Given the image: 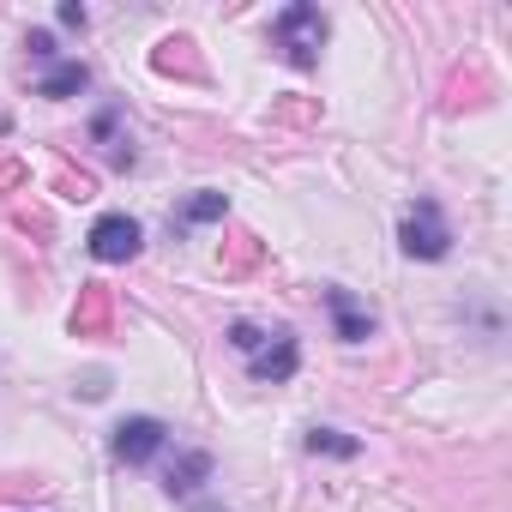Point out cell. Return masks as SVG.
I'll list each match as a JSON object with an SVG mask.
<instances>
[{
  "mask_svg": "<svg viewBox=\"0 0 512 512\" xmlns=\"http://www.w3.org/2000/svg\"><path fill=\"white\" fill-rule=\"evenodd\" d=\"M272 31H278V49H284L296 67H314V61H320V43H326V13H320V7H284Z\"/></svg>",
  "mask_w": 512,
  "mask_h": 512,
  "instance_id": "obj_1",
  "label": "cell"
},
{
  "mask_svg": "<svg viewBox=\"0 0 512 512\" xmlns=\"http://www.w3.org/2000/svg\"><path fill=\"white\" fill-rule=\"evenodd\" d=\"M398 241H404L410 260H446L452 229H446V217H440V205H434V199H416V205H410V217H404V229H398Z\"/></svg>",
  "mask_w": 512,
  "mask_h": 512,
  "instance_id": "obj_2",
  "label": "cell"
},
{
  "mask_svg": "<svg viewBox=\"0 0 512 512\" xmlns=\"http://www.w3.org/2000/svg\"><path fill=\"white\" fill-rule=\"evenodd\" d=\"M163 440H169V428H163L157 416H127V422L115 428V440H109V446H115V458H121V464H151V458L163 452Z\"/></svg>",
  "mask_w": 512,
  "mask_h": 512,
  "instance_id": "obj_3",
  "label": "cell"
},
{
  "mask_svg": "<svg viewBox=\"0 0 512 512\" xmlns=\"http://www.w3.org/2000/svg\"><path fill=\"white\" fill-rule=\"evenodd\" d=\"M91 253H97L103 266L133 260V253H139V223H133V217H121V211L97 217V223H91Z\"/></svg>",
  "mask_w": 512,
  "mask_h": 512,
  "instance_id": "obj_4",
  "label": "cell"
},
{
  "mask_svg": "<svg viewBox=\"0 0 512 512\" xmlns=\"http://www.w3.org/2000/svg\"><path fill=\"white\" fill-rule=\"evenodd\" d=\"M326 308H332V320H338V338H344V344L374 338V314H368L350 290H338V284H332V290H326Z\"/></svg>",
  "mask_w": 512,
  "mask_h": 512,
  "instance_id": "obj_5",
  "label": "cell"
},
{
  "mask_svg": "<svg viewBox=\"0 0 512 512\" xmlns=\"http://www.w3.org/2000/svg\"><path fill=\"white\" fill-rule=\"evenodd\" d=\"M296 338L290 332H278V344L272 350H253V380H290L296 374Z\"/></svg>",
  "mask_w": 512,
  "mask_h": 512,
  "instance_id": "obj_6",
  "label": "cell"
},
{
  "mask_svg": "<svg viewBox=\"0 0 512 512\" xmlns=\"http://www.w3.org/2000/svg\"><path fill=\"white\" fill-rule=\"evenodd\" d=\"M205 476H211V452H181V458L169 464L163 488H169V494H193V488H199Z\"/></svg>",
  "mask_w": 512,
  "mask_h": 512,
  "instance_id": "obj_7",
  "label": "cell"
},
{
  "mask_svg": "<svg viewBox=\"0 0 512 512\" xmlns=\"http://www.w3.org/2000/svg\"><path fill=\"white\" fill-rule=\"evenodd\" d=\"M85 85H91V67H85V61H61V67H49V73H43V85H37V91H43V97H79Z\"/></svg>",
  "mask_w": 512,
  "mask_h": 512,
  "instance_id": "obj_8",
  "label": "cell"
},
{
  "mask_svg": "<svg viewBox=\"0 0 512 512\" xmlns=\"http://www.w3.org/2000/svg\"><path fill=\"white\" fill-rule=\"evenodd\" d=\"M308 452H332V458H356V440L338 434V428H314L308 434Z\"/></svg>",
  "mask_w": 512,
  "mask_h": 512,
  "instance_id": "obj_9",
  "label": "cell"
},
{
  "mask_svg": "<svg viewBox=\"0 0 512 512\" xmlns=\"http://www.w3.org/2000/svg\"><path fill=\"white\" fill-rule=\"evenodd\" d=\"M211 217H223V193H199V199L181 211V223H211Z\"/></svg>",
  "mask_w": 512,
  "mask_h": 512,
  "instance_id": "obj_10",
  "label": "cell"
},
{
  "mask_svg": "<svg viewBox=\"0 0 512 512\" xmlns=\"http://www.w3.org/2000/svg\"><path fill=\"white\" fill-rule=\"evenodd\" d=\"M229 344L253 356V350H260V344H266V332H260V326H247V320H241V326H229Z\"/></svg>",
  "mask_w": 512,
  "mask_h": 512,
  "instance_id": "obj_11",
  "label": "cell"
},
{
  "mask_svg": "<svg viewBox=\"0 0 512 512\" xmlns=\"http://www.w3.org/2000/svg\"><path fill=\"white\" fill-rule=\"evenodd\" d=\"M31 55H43V61H55V37L49 31H31V43H25Z\"/></svg>",
  "mask_w": 512,
  "mask_h": 512,
  "instance_id": "obj_12",
  "label": "cell"
}]
</instances>
